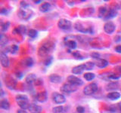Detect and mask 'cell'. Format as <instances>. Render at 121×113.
<instances>
[{
    "instance_id": "obj_42",
    "label": "cell",
    "mask_w": 121,
    "mask_h": 113,
    "mask_svg": "<svg viewBox=\"0 0 121 113\" xmlns=\"http://www.w3.org/2000/svg\"><path fill=\"white\" fill-rule=\"evenodd\" d=\"M17 113H27V112H26L25 109H18V110L17 111Z\"/></svg>"
},
{
    "instance_id": "obj_39",
    "label": "cell",
    "mask_w": 121,
    "mask_h": 113,
    "mask_svg": "<svg viewBox=\"0 0 121 113\" xmlns=\"http://www.w3.org/2000/svg\"><path fill=\"white\" fill-rule=\"evenodd\" d=\"M21 6L22 8H26L29 6V4L26 3V2L22 1V2H21Z\"/></svg>"
},
{
    "instance_id": "obj_17",
    "label": "cell",
    "mask_w": 121,
    "mask_h": 113,
    "mask_svg": "<svg viewBox=\"0 0 121 113\" xmlns=\"http://www.w3.org/2000/svg\"><path fill=\"white\" fill-rule=\"evenodd\" d=\"M65 45L67 48L70 49V50H74V49L77 48V43L74 40L67 39L65 41Z\"/></svg>"
},
{
    "instance_id": "obj_30",
    "label": "cell",
    "mask_w": 121,
    "mask_h": 113,
    "mask_svg": "<svg viewBox=\"0 0 121 113\" xmlns=\"http://www.w3.org/2000/svg\"><path fill=\"white\" fill-rule=\"evenodd\" d=\"M84 66L86 68V70H92L95 66V63L93 62H87L84 63Z\"/></svg>"
},
{
    "instance_id": "obj_5",
    "label": "cell",
    "mask_w": 121,
    "mask_h": 113,
    "mask_svg": "<svg viewBox=\"0 0 121 113\" xmlns=\"http://www.w3.org/2000/svg\"><path fill=\"white\" fill-rule=\"evenodd\" d=\"M98 90V85L96 83H91L86 85L83 89V93L85 95L89 96L95 93Z\"/></svg>"
},
{
    "instance_id": "obj_43",
    "label": "cell",
    "mask_w": 121,
    "mask_h": 113,
    "mask_svg": "<svg viewBox=\"0 0 121 113\" xmlns=\"http://www.w3.org/2000/svg\"><path fill=\"white\" fill-rule=\"evenodd\" d=\"M117 108H118L119 112H121V102H120V103L117 104Z\"/></svg>"
},
{
    "instance_id": "obj_31",
    "label": "cell",
    "mask_w": 121,
    "mask_h": 113,
    "mask_svg": "<svg viewBox=\"0 0 121 113\" xmlns=\"http://www.w3.org/2000/svg\"><path fill=\"white\" fill-rule=\"evenodd\" d=\"M10 26V23L9 22H5V23H2V25H1V30L2 32H5L8 30Z\"/></svg>"
},
{
    "instance_id": "obj_33",
    "label": "cell",
    "mask_w": 121,
    "mask_h": 113,
    "mask_svg": "<svg viewBox=\"0 0 121 113\" xmlns=\"http://www.w3.org/2000/svg\"><path fill=\"white\" fill-rule=\"evenodd\" d=\"M18 51V46L16 44H13L9 47V51L12 54H15Z\"/></svg>"
},
{
    "instance_id": "obj_34",
    "label": "cell",
    "mask_w": 121,
    "mask_h": 113,
    "mask_svg": "<svg viewBox=\"0 0 121 113\" xmlns=\"http://www.w3.org/2000/svg\"><path fill=\"white\" fill-rule=\"evenodd\" d=\"M52 60H53V58H52V56H47V58L45 59V62H44V64L46 66H49L50 64L52 63Z\"/></svg>"
},
{
    "instance_id": "obj_1",
    "label": "cell",
    "mask_w": 121,
    "mask_h": 113,
    "mask_svg": "<svg viewBox=\"0 0 121 113\" xmlns=\"http://www.w3.org/2000/svg\"><path fill=\"white\" fill-rule=\"evenodd\" d=\"M15 100H16V102L17 105L20 106L21 109H28L29 107V99L28 97L26 95H23V94H18V95L16 96L15 97Z\"/></svg>"
},
{
    "instance_id": "obj_18",
    "label": "cell",
    "mask_w": 121,
    "mask_h": 113,
    "mask_svg": "<svg viewBox=\"0 0 121 113\" xmlns=\"http://www.w3.org/2000/svg\"><path fill=\"white\" fill-rule=\"evenodd\" d=\"M121 97V94L119 92H117V91H113V92H111L108 93L107 97L108 98L109 100H118L120 99Z\"/></svg>"
},
{
    "instance_id": "obj_8",
    "label": "cell",
    "mask_w": 121,
    "mask_h": 113,
    "mask_svg": "<svg viewBox=\"0 0 121 113\" xmlns=\"http://www.w3.org/2000/svg\"><path fill=\"white\" fill-rule=\"evenodd\" d=\"M116 29V25L111 21H108L105 23L104 25V30L106 33L111 34L115 31Z\"/></svg>"
},
{
    "instance_id": "obj_20",
    "label": "cell",
    "mask_w": 121,
    "mask_h": 113,
    "mask_svg": "<svg viewBox=\"0 0 121 113\" xmlns=\"http://www.w3.org/2000/svg\"><path fill=\"white\" fill-rule=\"evenodd\" d=\"M51 8H52V5L48 2H45L43 4H42L39 7V10L42 12H48V11L51 10Z\"/></svg>"
},
{
    "instance_id": "obj_13",
    "label": "cell",
    "mask_w": 121,
    "mask_h": 113,
    "mask_svg": "<svg viewBox=\"0 0 121 113\" xmlns=\"http://www.w3.org/2000/svg\"><path fill=\"white\" fill-rule=\"evenodd\" d=\"M84 70H86L84 64H81V65L74 66L73 69H72V73H73V74H75V75H79V74H81Z\"/></svg>"
},
{
    "instance_id": "obj_22",
    "label": "cell",
    "mask_w": 121,
    "mask_h": 113,
    "mask_svg": "<svg viewBox=\"0 0 121 113\" xmlns=\"http://www.w3.org/2000/svg\"><path fill=\"white\" fill-rule=\"evenodd\" d=\"M108 65V61L104 59H99L96 62V66L99 68H104Z\"/></svg>"
},
{
    "instance_id": "obj_12",
    "label": "cell",
    "mask_w": 121,
    "mask_h": 113,
    "mask_svg": "<svg viewBox=\"0 0 121 113\" xmlns=\"http://www.w3.org/2000/svg\"><path fill=\"white\" fill-rule=\"evenodd\" d=\"M0 61H1V64L3 67L7 68L9 66V59L8 57V56L6 54H4V53L1 52V54H0Z\"/></svg>"
},
{
    "instance_id": "obj_28",
    "label": "cell",
    "mask_w": 121,
    "mask_h": 113,
    "mask_svg": "<svg viewBox=\"0 0 121 113\" xmlns=\"http://www.w3.org/2000/svg\"><path fill=\"white\" fill-rule=\"evenodd\" d=\"M24 65L28 66V67H30L33 65V60L32 57H26L25 60H24Z\"/></svg>"
},
{
    "instance_id": "obj_3",
    "label": "cell",
    "mask_w": 121,
    "mask_h": 113,
    "mask_svg": "<svg viewBox=\"0 0 121 113\" xmlns=\"http://www.w3.org/2000/svg\"><path fill=\"white\" fill-rule=\"evenodd\" d=\"M32 14H33L32 10L27 8H21L17 12L18 17L21 19H22V20H29V19L32 17Z\"/></svg>"
},
{
    "instance_id": "obj_29",
    "label": "cell",
    "mask_w": 121,
    "mask_h": 113,
    "mask_svg": "<svg viewBox=\"0 0 121 113\" xmlns=\"http://www.w3.org/2000/svg\"><path fill=\"white\" fill-rule=\"evenodd\" d=\"M38 35V32L35 29H30L28 31V36L30 38H31V39H35V38Z\"/></svg>"
},
{
    "instance_id": "obj_41",
    "label": "cell",
    "mask_w": 121,
    "mask_h": 113,
    "mask_svg": "<svg viewBox=\"0 0 121 113\" xmlns=\"http://www.w3.org/2000/svg\"><path fill=\"white\" fill-rule=\"evenodd\" d=\"M8 9H6V8H2V10H1V14H8Z\"/></svg>"
},
{
    "instance_id": "obj_32",
    "label": "cell",
    "mask_w": 121,
    "mask_h": 113,
    "mask_svg": "<svg viewBox=\"0 0 121 113\" xmlns=\"http://www.w3.org/2000/svg\"><path fill=\"white\" fill-rule=\"evenodd\" d=\"M17 32L23 34V35H25L26 32V26H18V27L17 28Z\"/></svg>"
},
{
    "instance_id": "obj_35",
    "label": "cell",
    "mask_w": 121,
    "mask_h": 113,
    "mask_svg": "<svg viewBox=\"0 0 121 113\" xmlns=\"http://www.w3.org/2000/svg\"><path fill=\"white\" fill-rule=\"evenodd\" d=\"M114 41H116V42L121 41V32H118L117 33V35L114 36Z\"/></svg>"
},
{
    "instance_id": "obj_21",
    "label": "cell",
    "mask_w": 121,
    "mask_h": 113,
    "mask_svg": "<svg viewBox=\"0 0 121 113\" xmlns=\"http://www.w3.org/2000/svg\"><path fill=\"white\" fill-rule=\"evenodd\" d=\"M0 106L2 109H5V110H8L10 108V103L9 100H8L6 98L5 99H2L1 100V103H0Z\"/></svg>"
},
{
    "instance_id": "obj_4",
    "label": "cell",
    "mask_w": 121,
    "mask_h": 113,
    "mask_svg": "<svg viewBox=\"0 0 121 113\" xmlns=\"http://www.w3.org/2000/svg\"><path fill=\"white\" fill-rule=\"evenodd\" d=\"M77 90V86H75V85L70 84V83L67 82L62 85L61 88H60V91H61L63 93L70 94L72 92H75Z\"/></svg>"
},
{
    "instance_id": "obj_7",
    "label": "cell",
    "mask_w": 121,
    "mask_h": 113,
    "mask_svg": "<svg viewBox=\"0 0 121 113\" xmlns=\"http://www.w3.org/2000/svg\"><path fill=\"white\" fill-rule=\"evenodd\" d=\"M58 26L60 29L67 31V30L70 29L72 26V24L69 20H67L65 18H61L59 20L58 23Z\"/></svg>"
},
{
    "instance_id": "obj_37",
    "label": "cell",
    "mask_w": 121,
    "mask_h": 113,
    "mask_svg": "<svg viewBox=\"0 0 121 113\" xmlns=\"http://www.w3.org/2000/svg\"><path fill=\"white\" fill-rule=\"evenodd\" d=\"M73 56L76 59H82V56H81V54H79V51H74L73 52Z\"/></svg>"
},
{
    "instance_id": "obj_6",
    "label": "cell",
    "mask_w": 121,
    "mask_h": 113,
    "mask_svg": "<svg viewBox=\"0 0 121 113\" xmlns=\"http://www.w3.org/2000/svg\"><path fill=\"white\" fill-rule=\"evenodd\" d=\"M52 101L56 104H63L66 102V98L62 93H60L58 92H55L52 95Z\"/></svg>"
},
{
    "instance_id": "obj_9",
    "label": "cell",
    "mask_w": 121,
    "mask_h": 113,
    "mask_svg": "<svg viewBox=\"0 0 121 113\" xmlns=\"http://www.w3.org/2000/svg\"><path fill=\"white\" fill-rule=\"evenodd\" d=\"M67 81L70 84H72L75 86H80L83 84V81L81 80L80 78H79L78 77L75 76V75H70L67 77Z\"/></svg>"
},
{
    "instance_id": "obj_40",
    "label": "cell",
    "mask_w": 121,
    "mask_h": 113,
    "mask_svg": "<svg viewBox=\"0 0 121 113\" xmlns=\"http://www.w3.org/2000/svg\"><path fill=\"white\" fill-rule=\"evenodd\" d=\"M115 51L119 53V54H121V45H117L115 47Z\"/></svg>"
},
{
    "instance_id": "obj_2",
    "label": "cell",
    "mask_w": 121,
    "mask_h": 113,
    "mask_svg": "<svg viewBox=\"0 0 121 113\" xmlns=\"http://www.w3.org/2000/svg\"><path fill=\"white\" fill-rule=\"evenodd\" d=\"M53 48V44L51 43H46L44 44L43 45L39 48V51H38V54H39V56H42V57H44V56H46L48 55L49 52Z\"/></svg>"
},
{
    "instance_id": "obj_36",
    "label": "cell",
    "mask_w": 121,
    "mask_h": 113,
    "mask_svg": "<svg viewBox=\"0 0 121 113\" xmlns=\"http://www.w3.org/2000/svg\"><path fill=\"white\" fill-rule=\"evenodd\" d=\"M76 111L77 112V113H84L85 109L83 106H82V105H78L77 109H76Z\"/></svg>"
},
{
    "instance_id": "obj_24",
    "label": "cell",
    "mask_w": 121,
    "mask_h": 113,
    "mask_svg": "<svg viewBox=\"0 0 121 113\" xmlns=\"http://www.w3.org/2000/svg\"><path fill=\"white\" fill-rule=\"evenodd\" d=\"M8 41H9V39H8L6 35H5L4 33H1V36H0V44H1V46L4 47L8 43Z\"/></svg>"
},
{
    "instance_id": "obj_45",
    "label": "cell",
    "mask_w": 121,
    "mask_h": 113,
    "mask_svg": "<svg viewBox=\"0 0 121 113\" xmlns=\"http://www.w3.org/2000/svg\"><path fill=\"white\" fill-rule=\"evenodd\" d=\"M34 2H35L36 4H39V3L42 2V1H41V0H39V1H34Z\"/></svg>"
},
{
    "instance_id": "obj_25",
    "label": "cell",
    "mask_w": 121,
    "mask_h": 113,
    "mask_svg": "<svg viewBox=\"0 0 121 113\" xmlns=\"http://www.w3.org/2000/svg\"><path fill=\"white\" fill-rule=\"evenodd\" d=\"M53 113H64L65 112V108L62 105H58V106H55L52 109Z\"/></svg>"
},
{
    "instance_id": "obj_14",
    "label": "cell",
    "mask_w": 121,
    "mask_h": 113,
    "mask_svg": "<svg viewBox=\"0 0 121 113\" xmlns=\"http://www.w3.org/2000/svg\"><path fill=\"white\" fill-rule=\"evenodd\" d=\"M36 99L39 103H43L47 100V93L45 91L39 92L36 95Z\"/></svg>"
},
{
    "instance_id": "obj_19",
    "label": "cell",
    "mask_w": 121,
    "mask_h": 113,
    "mask_svg": "<svg viewBox=\"0 0 121 113\" xmlns=\"http://www.w3.org/2000/svg\"><path fill=\"white\" fill-rule=\"evenodd\" d=\"M49 80H50L51 82L52 83H60L61 81V77L58 74H52L49 75Z\"/></svg>"
},
{
    "instance_id": "obj_15",
    "label": "cell",
    "mask_w": 121,
    "mask_h": 113,
    "mask_svg": "<svg viewBox=\"0 0 121 113\" xmlns=\"http://www.w3.org/2000/svg\"><path fill=\"white\" fill-rule=\"evenodd\" d=\"M36 80H37L36 76V75H34V74L28 75L26 77V79H25L26 83L29 85H32L33 83H35L36 81Z\"/></svg>"
},
{
    "instance_id": "obj_44",
    "label": "cell",
    "mask_w": 121,
    "mask_h": 113,
    "mask_svg": "<svg viewBox=\"0 0 121 113\" xmlns=\"http://www.w3.org/2000/svg\"><path fill=\"white\" fill-rule=\"evenodd\" d=\"M16 75H17V78H22V73H17Z\"/></svg>"
},
{
    "instance_id": "obj_27",
    "label": "cell",
    "mask_w": 121,
    "mask_h": 113,
    "mask_svg": "<svg viewBox=\"0 0 121 113\" xmlns=\"http://www.w3.org/2000/svg\"><path fill=\"white\" fill-rule=\"evenodd\" d=\"M83 77L86 79V81H92L95 78V75L94 73H85L84 75H83Z\"/></svg>"
},
{
    "instance_id": "obj_26",
    "label": "cell",
    "mask_w": 121,
    "mask_h": 113,
    "mask_svg": "<svg viewBox=\"0 0 121 113\" xmlns=\"http://www.w3.org/2000/svg\"><path fill=\"white\" fill-rule=\"evenodd\" d=\"M107 12H108V10H107V8L105 6L101 7L99 10H98V14H99L100 17H104Z\"/></svg>"
},
{
    "instance_id": "obj_16",
    "label": "cell",
    "mask_w": 121,
    "mask_h": 113,
    "mask_svg": "<svg viewBox=\"0 0 121 113\" xmlns=\"http://www.w3.org/2000/svg\"><path fill=\"white\" fill-rule=\"evenodd\" d=\"M117 15V11L116 9H113V8H111L109 9V11H108L107 14H106L105 17H104L105 20H108V19H111L115 17Z\"/></svg>"
},
{
    "instance_id": "obj_23",
    "label": "cell",
    "mask_w": 121,
    "mask_h": 113,
    "mask_svg": "<svg viewBox=\"0 0 121 113\" xmlns=\"http://www.w3.org/2000/svg\"><path fill=\"white\" fill-rule=\"evenodd\" d=\"M119 88V84L117 82H111L109 83L107 85V89L108 90H115Z\"/></svg>"
},
{
    "instance_id": "obj_38",
    "label": "cell",
    "mask_w": 121,
    "mask_h": 113,
    "mask_svg": "<svg viewBox=\"0 0 121 113\" xmlns=\"http://www.w3.org/2000/svg\"><path fill=\"white\" fill-rule=\"evenodd\" d=\"M91 56H92V57L94 58V59H96V60H99L100 59V54H98V53L97 52H93L92 54H91Z\"/></svg>"
},
{
    "instance_id": "obj_11",
    "label": "cell",
    "mask_w": 121,
    "mask_h": 113,
    "mask_svg": "<svg viewBox=\"0 0 121 113\" xmlns=\"http://www.w3.org/2000/svg\"><path fill=\"white\" fill-rule=\"evenodd\" d=\"M28 110L30 112V113H41L43 109L40 105H38L35 103H30Z\"/></svg>"
},
{
    "instance_id": "obj_10",
    "label": "cell",
    "mask_w": 121,
    "mask_h": 113,
    "mask_svg": "<svg viewBox=\"0 0 121 113\" xmlns=\"http://www.w3.org/2000/svg\"><path fill=\"white\" fill-rule=\"evenodd\" d=\"M75 29L77 30V31L80 32H82V33H88V32H91V29L90 28H88V27H86L84 26L81 23H76V24L74 26Z\"/></svg>"
}]
</instances>
